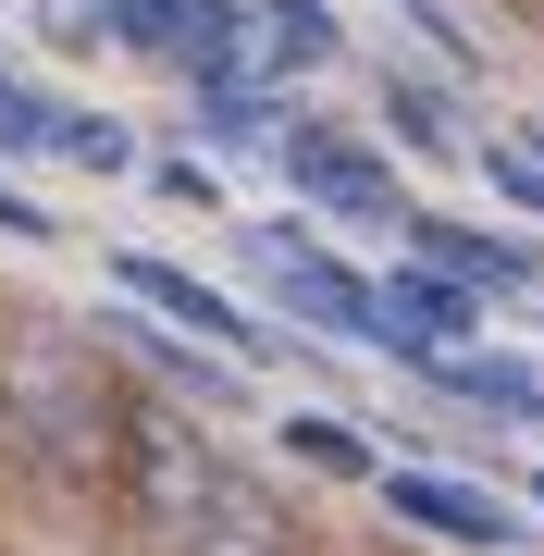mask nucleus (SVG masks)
<instances>
[{
	"label": "nucleus",
	"instance_id": "nucleus-7",
	"mask_svg": "<svg viewBox=\"0 0 544 556\" xmlns=\"http://www.w3.org/2000/svg\"><path fill=\"white\" fill-rule=\"evenodd\" d=\"M371 495H383V519H396V532L458 544V556H520V544H532V532H520V507L483 495V482H458V470H383Z\"/></svg>",
	"mask_w": 544,
	"mask_h": 556
},
{
	"label": "nucleus",
	"instance_id": "nucleus-9",
	"mask_svg": "<svg viewBox=\"0 0 544 556\" xmlns=\"http://www.w3.org/2000/svg\"><path fill=\"white\" fill-rule=\"evenodd\" d=\"M112 346H124V371H137L149 383V396H174V408H236L248 396V371H236V358H223V346H199V334H174V321H112Z\"/></svg>",
	"mask_w": 544,
	"mask_h": 556
},
{
	"label": "nucleus",
	"instance_id": "nucleus-6",
	"mask_svg": "<svg viewBox=\"0 0 544 556\" xmlns=\"http://www.w3.org/2000/svg\"><path fill=\"white\" fill-rule=\"evenodd\" d=\"M396 260H433V273H458L483 309H532L544 298V248L507 236V223H458V211H408Z\"/></svg>",
	"mask_w": 544,
	"mask_h": 556
},
{
	"label": "nucleus",
	"instance_id": "nucleus-13",
	"mask_svg": "<svg viewBox=\"0 0 544 556\" xmlns=\"http://www.w3.org/2000/svg\"><path fill=\"white\" fill-rule=\"evenodd\" d=\"M25 161H62V100H50L38 75L0 62V174H25Z\"/></svg>",
	"mask_w": 544,
	"mask_h": 556
},
{
	"label": "nucleus",
	"instance_id": "nucleus-18",
	"mask_svg": "<svg viewBox=\"0 0 544 556\" xmlns=\"http://www.w3.org/2000/svg\"><path fill=\"white\" fill-rule=\"evenodd\" d=\"M149 199H174V211H223L211 149H162V161H149Z\"/></svg>",
	"mask_w": 544,
	"mask_h": 556
},
{
	"label": "nucleus",
	"instance_id": "nucleus-20",
	"mask_svg": "<svg viewBox=\"0 0 544 556\" xmlns=\"http://www.w3.org/2000/svg\"><path fill=\"white\" fill-rule=\"evenodd\" d=\"M0 236H25V248H50V236H62V223H50L38 199H25V186H0Z\"/></svg>",
	"mask_w": 544,
	"mask_h": 556
},
{
	"label": "nucleus",
	"instance_id": "nucleus-22",
	"mask_svg": "<svg viewBox=\"0 0 544 556\" xmlns=\"http://www.w3.org/2000/svg\"><path fill=\"white\" fill-rule=\"evenodd\" d=\"M0 321H13V298H0Z\"/></svg>",
	"mask_w": 544,
	"mask_h": 556
},
{
	"label": "nucleus",
	"instance_id": "nucleus-14",
	"mask_svg": "<svg viewBox=\"0 0 544 556\" xmlns=\"http://www.w3.org/2000/svg\"><path fill=\"white\" fill-rule=\"evenodd\" d=\"M371 112H383V137H396L408 161H445V149H458V124H445V100H433V75H408V62H396V75L371 87Z\"/></svg>",
	"mask_w": 544,
	"mask_h": 556
},
{
	"label": "nucleus",
	"instance_id": "nucleus-3",
	"mask_svg": "<svg viewBox=\"0 0 544 556\" xmlns=\"http://www.w3.org/2000/svg\"><path fill=\"white\" fill-rule=\"evenodd\" d=\"M284 186H298V211L309 223H346V236H408V174H396V149H371L359 124H322V112H298L284 124Z\"/></svg>",
	"mask_w": 544,
	"mask_h": 556
},
{
	"label": "nucleus",
	"instance_id": "nucleus-19",
	"mask_svg": "<svg viewBox=\"0 0 544 556\" xmlns=\"http://www.w3.org/2000/svg\"><path fill=\"white\" fill-rule=\"evenodd\" d=\"M50 50H112V0H25Z\"/></svg>",
	"mask_w": 544,
	"mask_h": 556
},
{
	"label": "nucleus",
	"instance_id": "nucleus-8",
	"mask_svg": "<svg viewBox=\"0 0 544 556\" xmlns=\"http://www.w3.org/2000/svg\"><path fill=\"white\" fill-rule=\"evenodd\" d=\"M100 273H112V285H124V298H137L149 321H174V334H199V346H223V358H261V346H273L261 321L223 298V285H199V273H186V260H162V248H112Z\"/></svg>",
	"mask_w": 544,
	"mask_h": 556
},
{
	"label": "nucleus",
	"instance_id": "nucleus-12",
	"mask_svg": "<svg viewBox=\"0 0 544 556\" xmlns=\"http://www.w3.org/2000/svg\"><path fill=\"white\" fill-rule=\"evenodd\" d=\"M322 62H346V25L322 0H261V87H298Z\"/></svg>",
	"mask_w": 544,
	"mask_h": 556
},
{
	"label": "nucleus",
	"instance_id": "nucleus-4",
	"mask_svg": "<svg viewBox=\"0 0 544 556\" xmlns=\"http://www.w3.org/2000/svg\"><path fill=\"white\" fill-rule=\"evenodd\" d=\"M236 248H248V273L273 285V309H284V321L371 346V321H383V309H371V273H359V260H346V248H334L309 211H273V223H248Z\"/></svg>",
	"mask_w": 544,
	"mask_h": 556
},
{
	"label": "nucleus",
	"instance_id": "nucleus-10",
	"mask_svg": "<svg viewBox=\"0 0 544 556\" xmlns=\"http://www.w3.org/2000/svg\"><path fill=\"white\" fill-rule=\"evenodd\" d=\"M273 457H284V470H309V482H383L371 433H359V420H334V408H284V420H273Z\"/></svg>",
	"mask_w": 544,
	"mask_h": 556
},
{
	"label": "nucleus",
	"instance_id": "nucleus-5",
	"mask_svg": "<svg viewBox=\"0 0 544 556\" xmlns=\"http://www.w3.org/2000/svg\"><path fill=\"white\" fill-rule=\"evenodd\" d=\"M371 346L383 358H396V371H445V358H458V346H483V298H470V285L458 273H433V260H396V273H371Z\"/></svg>",
	"mask_w": 544,
	"mask_h": 556
},
{
	"label": "nucleus",
	"instance_id": "nucleus-16",
	"mask_svg": "<svg viewBox=\"0 0 544 556\" xmlns=\"http://www.w3.org/2000/svg\"><path fill=\"white\" fill-rule=\"evenodd\" d=\"M62 161L75 174H149V149H137V124H112V112H62Z\"/></svg>",
	"mask_w": 544,
	"mask_h": 556
},
{
	"label": "nucleus",
	"instance_id": "nucleus-11",
	"mask_svg": "<svg viewBox=\"0 0 544 556\" xmlns=\"http://www.w3.org/2000/svg\"><path fill=\"white\" fill-rule=\"evenodd\" d=\"M433 383H445V396H470V408H495V420H520V433H544V371H532L520 346H458Z\"/></svg>",
	"mask_w": 544,
	"mask_h": 556
},
{
	"label": "nucleus",
	"instance_id": "nucleus-15",
	"mask_svg": "<svg viewBox=\"0 0 544 556\" xmlns=\"http://www.w3.org/2000/svg\"><path fill=\"white\" fill-rule=\"evenodd\" d=\"M470 161H483V186H495L520 223H544V124H495Z\"/></svg>",
	"mask_w": 544,
	"mask_h": 556
},
{
	"label": "nucleus",
	"instance_id": "nucleus-1",
	"mask_svg": "<svg viewBox=\"0 0 544 556\" xmlns=\"http://www.w3.org/2000/svg\"><path fill=\"white\" fill-rule=\"evenodd\" d=\"M124 420H137V371H124L112 321L13 298V321H0V470H13V495L62 532L112 544Z\"/></svg>",
	"mask_w": 544,
	"mask_h": 556
},
{
	"label": "nucleus",
	"instance_id": "nucleus-21",
	"mask_svg": "<svg viewBox=\"0 0 544 556\" xmlns=\"http://www.w3.org/2000/svg\"><path fill=\"white\" fill-rule=\"evenodd\" d=\"M532 507H544V470H532Z\"/></svg>",
	"mask_w": 544,
	"mask_h": 556
},
{
	"label": "nucleus",
	"instance_id": "nucleus-2",
	"mask_svg": "<svg viewBox=\"0 0 544 556\" xmlns=\"http://www.w3.org/2000/svg\"><path fill=\"white\" fill-rule=\"evenodd\" d=\"M112 556H334V544L309 532V507L273 470L223 457V433L199 408L137 383L124 470H112Z\"/></svg>",
	"mask_w": 544,
	"mask_h": 556
},
{
	"label": "nucleus",
	"instance_id": "nucleus-17",
	"mask_svg": "<svg viewBox=\"0 0 544 556\" xmlns=\"http://www.w3.org/2000/svg\"><path fill=\"white\" fill-rule=\"evenodd\" d=\"M186 25H199V0H112V50H137V62H162V75H174V50H186Z\"/></svg>",
	"mask_w": 544,
	"mask_h": 556
}]
</instances>
